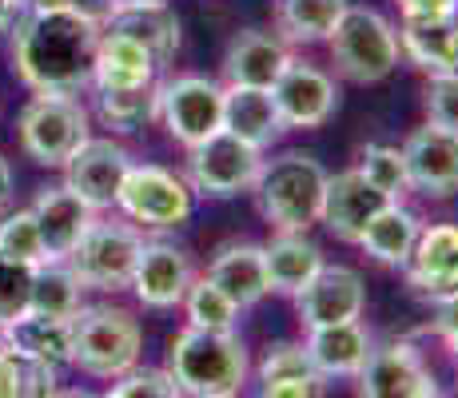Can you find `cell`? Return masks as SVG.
I'll return each mask as SVG.
<instances>
[{"mask_svg": "<svg viewBox=\"0 0 458 398\" xmlns=\"http://www.w3.org/2000/svg\"><path fill=\"white\" fill-rule=\"evenodd\" d=\"M92 92H96V116L104 120V128L116 131V136H131V131L148 128L152 120H160V84L92 88Z\"/></svg>", "mask_w": 458, "mask_h": 398, "instance_id": "31", "label": "cell"}, {"mask_svg": "<svg viewBox=\"0 0 458 398\" xmlns=\"http://www.w3.org/2000/svg\"><path fill=\"white\" fill-rule=\"evenodd\" d=\"M13 72L32 92L81 96L92 88L100 24L68 8H24L13 29Z\"/></svg>", "mask_w": 458, "mask_h": 398, "instance_id": "1", "label": "cell"}, {"mask_svg": "<svg viewBox=\"0 0 458 398\" xmlns=\"http://www.w3.org/2000/svg\"><path fill=\"white\" fill-rule=\"evenodd\" d=\"M255 398H327V378H271Z\"/></svg>", "mask_w": 458, "mask_h": 398, "instance_id": "41", "label": "cell"}, {"mask_svg": "<svg viewBox=\"0 0 458 398\" xmlns=\"http://www.w3.org/2000/svg\"><path fill=\"white\" fill-rule=\"evenodd\" d=\"M403 21H454L458 0H399Z\"/></svg>", "mask_w": 458, "mask_h": 398, "instance_id": "43", "label": "cell"}, {"mask_svg": "<svg viewBox=\"0 0 458 398\" xmlns=\"http://www.w3.org/2000/svg\"><path fill=\"white\" fill-rule=\"evenodd\" d=\"M359 175L386 199H403L411 191V180H407V164H403V152L391 144H367L359 152Z\"/></svg>", "mask_w": 458, "mask_h": 398, "instance_id": "35", "label": "cell"}, {"mask_svg": "<svg viewBox=\"0 0 458 398\" xmlns=\"http://www.w3.org/2000/svg\"><path fill=\"white\" fill-rule=\"evenodd\" d=\"M100 398H112V394H100Z\"/></svg>", "mask_w": 458, "mask_h": 398, "instance_id": "50", "label": "cell"}, {"mask_svg": "<svg viewBox=\"0 0 458 398\" xmlns=\"http://www.w3.org/2000/svg\"><path fill=\"white\" fill-rule=\"evenodd\" d=\"M248 347L235 331L183 326L167 347V375L183 398H235L248 383Z\"/></svg>", "mask_w": 458, "mask_h": 398, "instance_id": "2", "label": "cell"}, {"mask_svg": "<svg viewBox=\"0 0 458 398\" xmlns=\"http://www.w3.org/2000/svg\"><path fill=\"white\" fill-rule=\"evenodd\" d=\"M196 283V267H191V255L183 247L167 243V239H152L140 247L136 271H131V295L140 299L152 311H167V307H180L188 287Z\"/></svg>", "mask_w": 458, "mask_h": 398, "instance_id": "14", "label": "cell"}, {"mask_svg": "<svg viewBox=\"0 0 458 398\" xmlns=\"http://www.w3.org/2000/svg\"><path fill=\"white\" fill-rule=\"evenodd\" d=\"M180 307L188 311V326H199V331H235V323H240V307L208 275H196Z\"/></svg>", "mask_w": 458, "mask_h": 398, "instance_id": "34", "label": "cell"}, {"mask_svg": "<svg viewBox=\"0 0 458 398\" xmlns=\"http://www.w3.org/2000/svg\"><path fill=\"white\" fill-rule=\"evenodd\" d=\"M276 108L284 116L287 128H323L335 112H339V84L331 72H323L311 60H295L284 68V76L271 84Z\"/></svg>", "mask_w": 458, "mask_h": 398, "instance_id": "12", "label": "cell"}, {"mask_svg": "<svg viewBox=\"0 0 458 398\" xmlns=\"http://www.w3.org/2000/svg\"><path fill=\"white\" fill-rule=\"evenodd\" d=\"M295 307H299V318H303L307 331L351 323V318H363V311H367V283L355 267L323 263L319 275L295 295Z\"/></svg>", "mask_w": 458, "mask_h": 398, "instance_id": "15", "label": "cell"}, {"mask_svg": "<svg viewBox=\"0 0 458 398\" xmlns=\"http://www.w3.org/2000/svg\"><path fill=\"white\" fill-rule=\"evenodd\" d=\"M112 398H183L175 378L156 367H131L128 375L112 378Z\"/></svg>", "mask_w": 458, "mask_h": 398, "instance_id": "38", "label": "cell"}, {"mask_svg": "<svg viewBox=\"0 0 458 398\" xmlns=\"http://www.w3.org/2000/svg\"><path fill=\"white\" fill-rule=\"evenodd\" d=\"M128 167L131 156L124 144H116L112 136H88L64 164V188L76 191L92 211H108L116 207Z\"/></svg>", "mask_w": 458, "mask_h": 398, "instance_id": "11", "label": "cell"}, {"mask_svg": "<svg viewBox=\"0 0 458 398\" xmlns=\"http://www.w3.org/2000/svg\"><path fill=\"white\" fill-rule=\"evenodd\" d=\"M4 334L13 355L44 362L52 370L72 367V318H48V315L24 311L21 318H13L4 326Z\"/></svg>", "mask_w": 458, "mask_h": 398, "instance_id": "27", "label": "cell"}, {"mask_svg": "<svg viewBox=\"0 0 458 398\" xmlns=\"http://www.w3.org/2000/svg\"><path fill=\"white\" fill-rule=\"evenodd\" d=\"M32 275H37V267L0 255V323H13V318H21L29 311Z\"/></svg>", "mask_w": 458, "mask_h": 398, "instance_id": "37", "label": "cell"}, {"mask_svg": "<svg viewBox=\"0 0 458 398\" xmlns=\"http://www.w3.org/2000/svg\"><path fill=\"white\" fill-rule=\"evenodd\" d=\"M84 307V287L72 275L64 259H48L37 267L32 275V299L29 311L32 315H48V318H72Z\"/></svg>", "mask_w": 458, "mask_h": 398, "instance_id": "32", "label": "cell"}, {"mask_svg": "<svg viewBox=\"0 0 458 398\" xmlns=\"http://www.w3.org/2000/svg\"><path fill=\"white\" fill-rule=\"evenodd\" d=\"M160 120L183 148L204 144L224 128V84L211 76H175L160 84Z\"/></svg>", "mask_w": 458, "mask_h": 398, "instance_id": "10", "label": "cell"}, {"mask_svg": "<svg viewBox=\"0 0 458 398\" xmlns=\"http://www.w3.org/2000/svg\"><path fill=\"white\" fill-rule=\"evenodd\" d=\"M235 398H240V394H235Z\"/></svg>", "mask_w": 458, "mask_h": 398, "instance_id": "51", "label": "cell"}, {"mask_svg": "<svg viewBox=\"0 0 458 398\" xmlns=\"http://www.w3.org/2000/svg\"><path fill=\"white\" fill-rule=\"evenodd\" d=\"M24 13V4L21 0H0V32H8L16 24V16Z\"/></svg>", "mask_w": 458, "mask_h": 398, "instance_id": "46", "label": "cell"}, {"mask_svg": "<svg viewBox=\"0 0 458 398\" xmlns=\"http://www.w3.org/2000/svg\"><path fill=\"white\" fill-rule=\"evenodd\" d=\"M351 0H276V37L284 44H327Z\"/></svg>", "mask_w": 458, "mask_h": 398, "instance_id": "30", "label": "cell"}, {"mask_svg": "<svg viewBox=\"0 0 458 398\" xmlns=\"http://www.w3.org/2000/svg\"><path fill=\"white\" fill-rule=\"evenodd\" d=\"M403 164H407L411 191L430 199H446L458 191V136L435 123H422L403 140Z\"/></svg>", "mask_w": 458, "mask_h": 398, "instance_id": "16", "label": "cell"}, {"mask_svg": "<svg viewBox=\"0 0 458 398\" xmlns=\"http://www.w3.org/2000/svg\"><path fill=\"white\" fill-rule=\"evenodd\" d=\"M116 207L124 211L136 227H156V232H172L191 219L196 207V191L188 188L183 175L160 164H131L124 175V188L116 196Z\"/></svg>", "mask_w": 458, "mask_h": 398, "instance_id": "9", "label": "cell"}, {"mask_svg": "<svg viewBox=\"0 0 458 398\" xmlns=\"http://www.w3.org/2000/svg\"><path fill=\"white\" fill-rule=\"evenodd\" d=\"M419 232H422V219L403 199H391L371 219V224L363 227L359 247H363L375 263H383V267L403 271L411 263V251H415V243H419Z\"/></svg>", "mask_w": 458, "mask_h": 398, "instance_id": "28", "label": "cell"}, {"mask_svg": "<svg viewBox=\"0 0 458 398\" xmlns=\"http://www.w3.org/2000/svg\"><path fill=\"white\" fill-rule=\"evenodd\" d=\"M16 136L24 156L37 159L40 167H64L76 148L92 136V112L81 104V96L32 92L16 120Z\"/></svg>", "mask_w": 458, "mask_h": 398, "instance_id": "6", "label": "cell"}, {"mask_svg": "<svg viewBox=\"0 0 458 398\" xmlns=\"http://www.w3.org/2000/svg\"><path fill=\"white\" fill-rule=\"evenodd\" d=\"M60 391V370L44 362L0 351V398H52Z\"/></svg>", "mask_w": 458, "mask_h": 398, "instance_id": "33", "label": "cell"}, {"mask_svg": "<svg viewBox=\"0 0 458 398\" xmlns=\"http://www.w3.org/2000/svg\"><path fill=\"white\" fill-rule=\"evenodd\" d=\"M399 48L427 76L458 72V21H403Z\"/></svg>", "mask_w": 458, "mask_h": 398, "instance_id": "29", "label": "cell"}, {"mask_svg": "<svg viewBox=\"0 0 458 398\" xmlns=\"http://www.w3.org/2000/svg\"><path fill=\"white\" fill-rule=\"evenodd\" d=\"M112 8H116V0H68V13H81V16H88V21H96V24L108 21Z\"/></svg>", "mask_w": 458, "mask_h": 398, "instance_id": "44", "label": "cell"}, {"mask_svg": "<svg viewBox=\"0 0 458 398\" xmlns=\"http://www.w3.org/2000/svg\"><path fill=\"white\" fill-rule=\"evenodd\" d=\"M303 351L323 378H355L367 367V359H371L375 343H371V331L363 326V318H351V323L307 331Z\"/></svg>", "mask_w": 458, "mask_h": 398, "instance_id": "22", "label": "cell"}, {"mask_svg": "<svg viewBox=\"0 0 458 398\" xmlns=\"http://www.w3.org/2000/svg\"><path fill=\"white\" fill-rule=\"evenodd\" d=\"M323 247L307 232H276L263 243V271H267V291L276 295H299L315 275L323 271Z\"/></svg>", "mask_w": 458, "mask_h": 398, "instance_id": "25", "label": "cell"}, {"mask_svg": "<svg viewBox=\"0 0 458 398\" xmlns=\"http://www.w3.org/2000/svg\"><path fill=\"white\" fill-rule=\"evenodd\" d=\"M100 29L136 40L160 68H167L175 60V52H180V37H183L180 13H175L167 0L164 4H116Z\"/></svg>", "mask_w": 458, "mask_h": 398, "instance_id": "18", "label": "cell"}, {"mask_svg": "<svg viewBox=\"0 0 458 398\" xmlns=\"http://www.w3.org/2000/svg\"><path fill=\"white\" fill-rule=\"evenodd\" d=\"M427 123L458 136V72H438L427 80Z\"/></svg>", "mask_w": 458, "mask_h": 398, "instance_id": "39", "label": "cell"}, {"mask_svg": "<svg viewBox=\"0 0 458 398\" xmlns=\"http://www.w3.org/2000/svg\"><path fill=\"white\" fill-rule=\"evenodd\" d=\"M327 52L339 76L351 84H383L403 64L399 29L367 4H347V13L327 37Z\"/></svg>", "mask_w": 458, "mask_h": 398, "instance_id": "5", "label": "cell"}, {"mask_svg": "<svg viewBox=\"0 0 458 398\" xmlns=\"http://www.w3.org/2000/svg\"><path fill=\"white\" fill-rule=\"evenodd\" d=\"M29 211L40 227L48 259H68V255L76 251V243L84 239V232L92 227V219H96V211L88 207L76 191H68L64 183H56V188H40V196Z\"/></svg>", "mask_w": 458, "mask_h": 398, "instance_id": "21", "label": "cell"}, {"mask_svg": "<svg viewBox=\"0 0 458 398\" xmlns=\"http://www.w3.org/2000/svg\"><path fill=\"white\" fill-rule=\"evenodd\" d=\"M160 72L164 68L136 40L100 29V44H96L92 60V88H148L160 84Z\"/></svg>", "mask_w": 458, "mask_h": 398, "instance_id": "26", "label": "cell"}, {"mask_svg": "<svg viewBox=\"0 0 458 398\" xmlns=\"http://www.w3.org/2000/svg\"><path fill=\"white\" fill-rule=\"evenodd\" d=\"M403 275L411 291L430 299L458 291V224H422Z\"/></svg>", "mask_w": 458, "mask_h": 398, "instance_id": "19", "label": "cell"}, {"mask_svg": "<svg viewBox=\"0 0 458 398\" xmlns=\"http://www.w3.org/2000/svg\"><path fill=\"white\" fill-rule=\"evenodd\" d=\"M21 4H24V0H21Z\"/></svg>", "mask_w": 458, "mask_h": 398, "instance_id": "52", "label": "cell"}, {"mask_svg": "<svg viewBox=\"0 0 458 398\" xmlns=\"http://www.w3.org/2000/svg\"><path fill=\"white\" fill-rule=\"evenodd\" d=\"M144 331L128 307L84 303L72 315V367L92 378H120L140 362Z\"/></svg>", "mask_w": 458, "mask_h": 398, "instance_id": "4", "label": "cell"}, {"mask_svg": "<svg viewBox=\"0 0 458 398\" xmlns=\"http://www.w3.org/2000/svg\"><path fill=\"white\" fill-rule=\"evenodd\" d=\"M386 196H378L371 183L359 175V167H347V172H327V188H323V211L319 224L339 239V243H359L363 227L371 224L378 211L386 207Z\"/></svg>", "mask_w": 458, "mask_h": 398, "instance_id": "17", "label": "cell"}, {"mask_svg": "<svg viewBox=\"0 0 458 398\" xmlns=\"http://www.w3.org/2000/svg\"><path fill=\"white\" fill-rule=\"evenodd\" d=\"M4 326H8V323H0V351H8V334H4Z\"/></svg>", "mask_w": 458, "mask_h": 398, "instance_id": "49", "label": "cell"}, {"mask_svg": "<svg viewBox=\"0 0 458 398\" xmlns=\"http://www.w3.org/2000/svg\"><path fill=\"white\" fill-rule=\"evenodd\" d=\"M140 247H144V235L136 224L92 219V227L64 263L72 267L84 291H124L131 283V271H136Z\"/></svg>", "mask_w": 458, "mask_h": 398, "instance_id": "8", "label": "cell"}, {"mask_svg": "<svg viewBox=\"0 0 458 398\" xmlns=\"http://www.w3.org/2000/svg\"><path fill=\"white\" fill-rule=\"evenodd\" d=\"M435 334L458 355V291L435 299Z\"/></svg>", "mask_w": 458, "mask_h": 398, "instance_id": "42", "label": "cell"}, {"mask_svg": "<svg viewBox=\"0 0 458 398\" xmlns=\"http://www.w3.org/2000/svg\"><path fill=\"white\" fill-rule=\"evenodd\" d=\"M263 156L259 148L243 144L240 136L219 128L216 136H208L204 144L188 148V164H183V180L196 196L208 199H235V196H248L255 188L263 172Z\"/></svg>", "mask_w": 458, "mask_h": 398, "instance_id": "7", "label": "cell"}, {"mask_svg": "<svg viewBox=\"0 0 458 398\" xmlns=\"http://www.w3.org/2000/svg\"><path fill=\"white\" fill-rule=\"evenodd\" d=\"M287 64H292V44H284L276 32L243 29L224 52V84L271 88Z\"/></svg>", "mask_w": 458, "mask_h": 398, "instance_id": "20", "label": "cell"}, {"mask_svg": "<svg viewBox=\"0 0 458 398\" xmlns=\"http://www.w3.org/2000/svg\"><path fill=\"white\" fill-rule=\"evenodd\" d=\"M116 4H164V0H116Z\"/></svg>", "mask_w": 458, "mask_h": 398, "instance_id": "48", "label": "cell"}, {"mask_svg": "<svg viewBox=\"0 0 458 398\" xmlns=\"http://www.w3.org/2000/svg\"><path fill=\"white\" fill-rule=\"evenodd\" d=\"M0 255L16 263H29V267H40L48 263V251H44V239H40V227L32 219V211H4L0 219Z\"/></svg>", "mask_w": 458, "mask_h": 398, "instance_id": "36", "label": "cell"}, {"mask_svg": "<svg viewBox=\"0 0 458 398\" xmlns=\"http://www.w3.org/2000/svg\"><path fill=\"white\" fill-rule=\"evenodd\" d=\"M323 188H327V167L319 159L311 152H284L263 159L251 196L276 232H311L323 211Z\"/></svg>", "mask_w": 458, "mask_h": 398, "instance_id": "3", "label": "cell"}, {"mask_svg": "<svg viewBox=\"0 0 458 398\" xmlns=\"http://www.w3.org/2000/svg\"><path fill=\"white\" fill-rule=\"evenodd\" d=\"M13 191H16V175H13V164H8V156L0 152V216H4V211L13 207Z\"/></svg>", "mask_w": 458, "mask_h": 398, "instance_id": "45", "label": "cell"}, {"mask_svg": "<svg viewBox=\"0 0 458 398\" xmlns=\"http://www.w3.org/2000/svg\"><path fill=\"white\" fill-rule=\"evenodd\" d=\"M52 398H96V394H88V391H76V386H60Z\"/></svg>", "mask_w": 458, "mask_h": 398, "instance_id": "47", "label": "cell"}, {"mask_svg": "<svg viewBox=\"0 0 458 398\" xmlns=\"http://www.w3.org/2000/svg\"><path fill=\"white\" fill-rule=\"evenodd\" d=\"M454 21H458V16H454Z\"/></svg>", "mask_w": 458, "mask_h": 398, "instance_id": "53", "label": "cell"}, {"mask_svg": "<svg viewBox=\"0 0 458 398\" xmlns=\"http://www.w3.org/2000/svg\"><path fill=\"white\" fill-rule=\"evenodd\" d=\"M204 275L232 299L240 311L255 307L267 291V271H263V243H251V239H235V243H224L216 255H211Z\"/></svg>", "mask_w": 458, "mask_h": 398, "instance_id": "24", "label": "cell"}, {"mask_svg": "<svg viewBox=\"0 0 458 398\" xmlns=\"http://www.w3.org/2000/svg\"><path fill=\"white\" fill-rule=\"evenodd\" d=\"M359 383H363V398H438L435 370L407 339L375 347L367 367L359 370Z\"/></svg>", "mask_w": 458, "mask_h": 398, "instance_id": "13", "label": "cell"}, {"mask_svg": "<svg viewBox=\"0 0 458 398\" xmlns=\"http://www.w3.org/2000/svg\"><path fill=\"white\" fill-rule=\"evenodd\" d=\"M224 131L240 136L243 144L259 148V152H267L271 144H279L287 123L279 116L271 88L224 84Z\"/></svg>", "mask_w": 458, "mask_h": 398, "instance_id": "23", "label": "cell"}, {"mask_svg": "<svg viewBox=\"0 0 458 398\" xmlns=\"http://www.w3.org/2000/svg\"><path fill=\"white\" fill-rule=\"evenodd\" d=\"M271 378H323V375L311 367L303 343H276L259 362V383H271Z\"/></svg>", "mask_w": 458, "mask_h": 398, "instance_id": "40", "label": "cell"}]
</instances>
